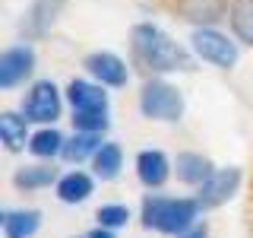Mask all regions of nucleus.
<instances>
[{"instance_id": "1", "label": "nucleus", "mask_w": 253, "mask_h": 238, "mask_svg": "<svg viewBox=\"0 0 253 238\" xmlns=\"http://www.w3.org/2000/svg\"><path fill=\"white\" fill-rule=\"evenodd\" d=\"M130 51L139 67L149 73H174V70H193V58L180 48L165 29L152 22H139L130 32Z\"/></svg>"}, {"instance_id": "2", "label": "nucleus", "mask_w": 253, "mask_h": 238, "mask_svg": "<svg viewBox=\"0 0 253 238\" xmlns=\"http://www.w3.org/2000/svg\"><path fill=\"white\" fill-rule=\"evenodd\" d=\"M200 200H190V197H162L152 194L142 200V226L155 229L165 235H180L190 226H196L200 216Z\"/></svg>"}, {"instance_id": "3", "label": "nucleus", "mask_w": 253, "mask_h": 238, "mask_svg": "<svg viewBox=\"0 0 253 238\" xmlns=\"http://www.w3.org/2000/svg\"><path fill=\"white\" fill-rule=\"evenodd\" d=\"M139 111L149 121H180L184 95L177 86L165 83V79H146L139 92Z\"/></svg>"}, {"instance_id": "4", "label": "nucleus", "mask_w": 253, "mask_h": 238, "mask_svg": "<svg viewBox=\"0 0 253 238\" xmlns=\"http://www.w3.org/2000/svg\"><path fill=\"white\" fill-rule=\"evenodd\" d=\"M190 48H193V54L200 60L212 63V67H218V70H231L237 63V45L228 35H221L215 26L193 29V35H190Z\"/></svg>"}, {"instance_id": "5", "label": "nucleus", "mask_w": 253, "mask_h": 238, "mask_svg": "<svg viewBox=\"0 0 253 238\" xmlns=\"http://www.w3.org/2000/svg\"><path fill=\"white\" fill-rule=\"evenodd\" d=\"M22 115L35 124H54L60 118V92L51 79H38L22 99Z\"/></svg>"}, {"instance_id": "6", "label": "nucleus", "mask_w": 253, "mask_h": 238, "mask_svg": "<svg viewBox=\"0 0 253 238\" xmlns=\"http://www.w3.org/2000/svg\"><path fill=\"white\" fill-rule=\"evenodd\" d=\"M241 187V169H215L209 178L200 184L196 190V200L203 210H215V206L228 203Z\"/></svg>"}, {"instance_id": "7", "label": "nucleus", "mask_w": 253, "mask_h": 238, "mask_svg": "<svg viewBox=\"0 0 253 238\" xmlns=\"http://www.w3.org/2000/svg\"><path fill=\"white\" fill-rule=\"evenodd\" d=\"M35 70V51L29 45H13L0 54V89H16Z\"/></svg>"}, {"instance_id": "8", "label": "nucleus", "mask_w": 253, "mask_h": 238, "mask_svg": "<svg viewBox=\"0 0 253 238\" xmlns=\"http://www.w3.org/2000/svg\"><path fill=\"white\" fill-rule=\"evenodd\" d=\"M231 3L228 0H174V13L190 26H218L221 19H228Z\"/></svg>"}, {"instance_id": "9", "label": "nucleus", "mask_w": 253, "mask_h": 238, "mask_svg": "<svg viewBox=\"0 0 253 238\" xmlns=\"http://www.w3.org/2000/svg\"><path fill=\"white\" fill-rule=\"evenodd\" d=\"M83 67L89 70V76H95L101 86H114V89L126 86V79H130L126 63L117 58V54H111V51H95V54H89V58L83 60Z\"/></svg>"}, {"instance_id": "10", "label": "nucleus", "mask_w": 253, "mask_h": 238, "mask_svg": "<svg viewBox=\"0 0 253 238\" xmlns=\"http://www.w3.org/2000/svg\"><path fill=\"white\" fill-rule=\"evenodd\" d=\"M67 102L73 111H105L108 115V92L101 83H85V79H73L67 86Z\"/></svg>"}, {"instance_id": "11", "label": "nucleus", "mask_w": 253, "mask_h": 238, "mask_svg": "<svg viewBox=\"0 0 253 238\" xmlns=\"http://www.w3.org/2000/svg\"><path fill=\"white\" fill-rule=\"evenodd\" d=\"M60 10H63V0H32L22 29H26L32 38H42V35H47V32H51L54 22H57Z\"/></svg>"}, {"instance_id": "12", "label": "nucleus", "mask_w": 253, "mask_h": 238, "mask_svg": "<svg viewBox=\"0 0 253 238\" xmlns=\"http://www.w3.org/2000/svg\"><path fill=\"white\" fill-rule=\"evenodd\" d=\"M136 175L146 187H162L171 175V162L162 149H142L136 156Z\"/></svg>"}, {"instance_id": "13", "label": "nucleus", "mask_w": 253, "mask_h": 238, "mask_svg": "<svg viewBox=\"0 0 253 238\" xmlns=\"http://www.w3.org/2000/svg\"><path fill=\"white\" fill-rule=\"evenodd\" d=\"M29 118L26 115H16V111H3L0 115V140H3V146L10 149V153H19V149L29 146V130H26Z\"/></svg>"}, {"instance_id": "14", "label": "nucleus", "mask_w": 253, "mask_h": 238, "mask_svg": "<svg viewBox=\"0 0 253 238\" xmlns=\"http://www.w3.org/2000/svg\"><path fill=\"white\" fill-rule=\"evenodd\" d=\"M42 226L38 210H6L3 213V235L6 238H32Z\"/></svg>"}, {"instance_id": "15", "label": "nucleus", "mask_w": 253, "mask_h": 238, "mask_svg": "<svg viewBox=\"0 0 253 238\" xmlns=\"http://www.w3.org/2000/svg\"><path fill=\"white\" fill-rule=\"evenodd\" d=\"M174 169H177V178L184 181V184H196V187L215 172L212 162L206 156H200V153H180L177 162H174Z\"/></svg>"}, {"instance_id": "16", "label": "nucleus", "mask_w": 253, "mask_h": 238, "mask_svg": "<svg viewBox=\"0 0 253 238\" xmlns=\"http://www.w3.org/2000/svg\"><path fill=\"white\" fill-rule=\"evenodd\" d=\"M228 22H231V32L237 42L253 48V0H231Z\"/></svg>"}, {"instance_id": "17", "label": "nucleus", "mask_w": 253, "mask_h": 238, "mask_svg": "<svg viewBox=\"0 0 253 238\" xmlns=\"http://www.w3.org/2000/svg\"><path fill=\"white\" fill-rule=\"evenodd\" d=\"M101 149V133H89V130H76L73 137L63 143V159L67 162H83V159L95 156Z\"/></svg>"}, {"instance_id": "18", "label": "nucleus", "mask_w": 253, "mask_h": 238, "mask_svg": "<svg viewBox=\"0 0 253 238\" xmlns=\"http://www.w3.org/2000/svg\"><path fill=\"white\" fill-rule=\"evenodd\" d=\"M57 178V169L54 165H26L13 175V184L19 190H38V187H51Z\"/></svg>"}, {"instance_id": "19", "label": "nucleus", "mask_w": 253, "mask_h": 238, "mask_svg": "<svg viewBox=\"0 0 253 238\" xmlns=\"http://www.w3.org/2000/svg\"><path fill=\"white\" fill-rule=\"evenodd\" d=\"M121 165H124V153L117 143H101V149L92 156V169L101 181H114L121 175Z\"/></svg>"}, {"instance_id": "20", "label": "nucleus", "mask_w": 253, "mask_h": 238, "mask_svg": "<svg viewBox=\"0 0 253 238\" xmlns=\"http://www.w3.org/2000/svg\"><path fill=\"white\" fill-rule=\"evenodd\" d=\"M92 194V178L85 172H70L57 181V197L63 203H83Z\"/></svg>"}, {"instance_id": "21", "label": "nucleus", "mask_w": 253, "mask_h": 238, "mask_svg": "<svg viewBox=\"0 0 253 238\" xmlns=\"http://www.w3.org/2000/svg\"><path fill=\"white\" fill-rule=\"evenodd\" d=\"M63 143H67V140L60 137V130H54V127H44V130H38L35 137L29 140V153L38 156V159H54V156L63 153Z\"/></svg>"}, {"instance_id": "22", "label": "nucleus", "mask_w": 253, "mask_h": 238, "mask_svg": "<svg viewBox=\"0 0 253 238\" xmlns=\"http://www.w3.org/2000/svg\"><path fill=\"white\" fill-rule=\"evenodd\" d=\"M73 127L89 133H105L108 130V115L105 111H73Z\"/></svg>"}, {"instance_id": "23", "label": "nucleus", "mask_w": 253, "mask_h": 238, "mask_svg": "<svg viewBox=\"0 0 253 238\" xmlns=\"http://www.w3.org/2000/svg\"><path fill=\"white\" fill-rule=\"evenodd\" d=\"M95 219L105 229H121V226H126V219H130V210H126L124 203H105Z\"/></svg>"}, {"instance_id": "24", "label": "nucleus", "mask_w": 253, "mask_h": 238, "mask_svg": "<svg viewBox=\"0 0 253 238\" xmlns=\"http://www.w3.org/2000/svg\"><path fill=\"white\" fill-rule=\"evenodd\" d=\"M174 238H206V226L196 222V226H190L187 232H180V235H174Z\"/></svg>"}, {"instance_id": "25", "label": "nucleus", "mask_w": 253, "mask_h": 238, "mask_svg": "<svg viewBox=\"0 0 253 238\" xmlns=\"http://www.w3.org/2000/svg\"><path fill=\"white\" fill-rule=\"evenodd\" d=\"M89 238H114V235H111V229L98 226V229H92V232H89Z\"/></svg>"}]
</instances>
